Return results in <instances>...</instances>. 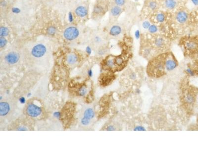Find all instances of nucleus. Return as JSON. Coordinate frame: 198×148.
Here are the masks:
<instances>
[{
	"label": "nucleus",
	"instance_id": "f257e3e1",
	"mask_svg": "<svg viewBox=\"0 0 198 148\" xmlns=\"http://www.w3.org/2000/svg\"><path fill=\"white\" fill-rule=\"evenodd\" d=\"M165 56L166 53L159 55L153 59L150 63L151 67H150V68H152L153 73L155 75H161L165 71L164 66Z\"/></svg>",
	"mask_w": 198,
	"mask_h": 148
},
{
	"label": "nucleus",
	"instance_id": "f03ea898",
	"mask_svg": "<svg viewBox=\"0 0 198 148\" xmlns=\"http://www.w3.org/2000/svg\"><path fill=\"white\" fill-rule=\"evenodd\" d=\"M183 45L184 49L189 51H195L198 49V37H190L183 40Z\"/></svg>",
	"mask_w": 198,
	"mask_h": 148
},
{
	"label": "nucleus",
	"instance_id": "7ed1b4c3",
	"mask_svg": "<svg viewBox=\"0 0 198 148\" xmlns=\"http://www.w3.org/2000/svg\"><path fill=\"white\" fill-rule=\"evenodd\" d=\"M164 66L165 70L167 72L172 71L177 67L178 63L172 54L171 53H166Z\"/></svg>",
	"mask_w": 198,
	"mask_h": 148
},
{
	"label": "nucleus",
	"instance_id": "20e7f679",
	"mask_svg": "<svg viewBox=\"0 0 198 148\" xmlns=\"http://www.w3.org/2000/svg\"><path fill=\"white\" fill-rule=\"evenodd\" d=\"M174 18L178 24L181 25H185L187 24L189 21V14L186 10L180 9L175 12Z\"/></svg>",
	"mask_w": 198,
	"mask_h": 148
},
{
	"label": "nucleus",
	"instance_id": "39448f33",
	"mask_svg": "<svg viewBox=\"0 0 198 148\" xmlns=\"http://www.w3.org/2000/svg\"><path fill=\"white\" fill-rule=\"evenodd\" d=\"M124 8L118 6L114 3L112 6H110V16L111 18V20L113 23L116 22L118 18L124 12Z\"/></svg>",
	"mask_w": 198,
	"mask_h": 148
},
{
	"label": "nucleus",
	"instance_id": "423d86ee",
	"mask_svg": "<svg viewBox=\"0 0 198 148\" xmlns=\"http://www.w3.org/2000/svg\"><path fill=\"white\" fill-rule=\"evenodd\" d=\"M124 27L123 25L115 22L110 27L109 34L113 37H120L124 33Z\"/></svg>",
	"mask_w": 198,
	"mask_h": 148
},
{
	"label": "nucleus",
	"instance_id": "0eeeda50",
	"mask_svg": "<svg viewBox=\"0 0 198 148\" xmlns=\"http://www.w3.org/2000/svg\"><path fill=\"white\" fill-rule=\"evenodd\" d=\"M79 34V30L74 26H70L65 30L63 36L65 39L68 41H72L76 39Z\"/></svg>",
	"mask_w": 198,
	"mask_h": 148
},
{
	"label": "nucleus",
	"instance_id": "6e6552de",
	"mask_svg": "<svg viewBox=\"0 0 198 148\" xmlns=\"http://www.w3.org/2000/svg\"><path fill=\"white\" fill-rule=\"evenodd\" d=\"M160 6V0H147L145 3V7L149 12H156Z\"/></svg>",
	"mask_w": 198,
	"mask_h": 148
},
{
	"label": "nucleus",
	"instance_id": "1a4fd4ad",
	"mask_svg": "<svg viewBox=\"0 0 198 148\" xmlns=\"http://www.w3.org/2000/svg\"><path fill=\"white\" fill-rule=\"evenodd\" d=\"M46 47L42 44L35 45L31 50V54L35 57H42L46 52Z\"/></svg>",
	"mask_w": 198,
	"mask_h": 148
},
{
	"label": "nucleus",
	"instance_id": "9d476101",
	"mask_svg": "<svg viewBox=\"0 0 198 148\" xmlns=\"http://www.w3.org/2000/svg\"><path fill=\"white\" fill-rule=\"evenodd\" d=\"M26 112L27 114L30 117H37L41 114L42 110L40 107L33 104H30L27 107Z\"/></svg>",
	"mask_w": 198,
	"mask_h": 148
},
{
	"label": "nucleus",
	"instance_id": "9b49d317",
	"mask_svg": "<svg viewBox=\"0 0 198 148\" xmlns=\"http://www.w3.org/2000/svg\"><path fill=\"white\" fill-rule=\"evenodd\" d=\"M108 9V5L106 4L101 3L96 4L94 8V13L97 17H103Z\"/></svg>",
	"mask_w": 198,
	"mask_h": 148
},
{
	"label": "nucleus",
	"instance_id": "f8f14e48",
	"mask_svg": "<svg viewBox=\"0 0 198 148\" xmlns=\"http://www.w3.org/2000/svg\"><path fill=\"white\" fill-rule=\"evenodd\" d=\"M160 4L164 9L171 11L177 8L178 2L177 0H161Z\"/></svg>",
	"mask_w": 198,
	"mask_h": 148
},
{
	"label": "nucleus",
	"instance_id": "ddd939ff",
	"mask_svg": "<svg viewBox=\"0 0 198 148\" xmlns=\"http://www.w3.org/2000/svg\"><path fill=\"white\" fill-rule=\"evenodd\" d=\"M19 59V54L15 52H9L5 57V60H6V61L11 64H14L17 63Z\"/></svg>",
	"mask_w": 198,
	"mask_h": 148
},
{
	"label": "nucleus",
	"instance_id": "4468645a",
	"mask_svg": "<svg viewBox=\"0 0 198 148\" xmlns=\"http://www.w3.org/2000/svg\"><path fill=\"white\" fill-rule=\"evenodd\" d=\"M93 42L95 45L98 47L103 46L105 45L106 40L104 36L100 34H96L93 38Z\"/></svg>",
	"mask_w": 198,
	"mask_h": 148
},
{
	"label": "nucleus",
	"instance_id": "2eb2a0df",
	"mask_svg": "<svg viewBox=\"0 0 198 148\" xmlns=\"http://www.w3.org/2000/svg\"><path fill=\"white\" fill-rule=\"evenodd\" d=\"M95 115V113L93 108L91 107H87L83 111L82 117L86 118L87 119L91 120L94 118Z\"/></svg>",
	"mask_w": 198,
	"mask_h": 148
},
{
	"label": "nucleus",
	"instance_id": "dca6fc26",
	"mask_svg": "<svg viewBox=\"0 0 198 148\" xmlns=\"http://www.w3.org/2000/svg\"><path fill=\"white\" fill-rule=\"evenodd\" d=\"M154 19L156 23L159 24H163L166 21V16L165 13L162 12H155Z\"/></svg>",
	"mask_w": 198,
	"mask_h": 148
},
{
	"label": "nucleus",
	"instance_id": "f3484780",
	"mask_svg": "<svg viewBox=\"0 0 198 148\" xmlns=\"http://www.w3.org/2000/svg\"><path fill=\"white\" fill-rule=\"evenodd\" d=\"M115 56L112 55H110L107 57L105 62V66L106 67L111 70L115 69L116 68H118L115 62Z\"/></svg>",
	"mask_w": 198,
	"mask_h": 148
},
{
	"label": "nucleus",
	"instance_id": "a211bd4d",
	"mask_svg": "<svg viewBox=\"0 0 198 148\" xmlns=\"http://www.w3.org/2000/svg\"><path fill=\"white\" fill-rule=\"evenodd\" d=\"M10 110L9 104L7 102H1L0 103V115L4 116L7 115Z\"/></svg>",
	"mask_w": 198,
	"mask_h": 148
},
{
	"label": "nucleus",
	"instance_id": "6ab92c4d",
	"mask_svg": "<svg viewBox=\"0 0 198 148\" xmlns=\"http://www.w3.org/2000/svg\"><path fill=\"white\" fill-rule=\"evenodd\" d=\"M75 12L77 16L80 17H84L87 15L88 11L84 7L79 6L76 8Z\"/></svg>",
	"mask_w": 198,
	"mask_h": 148
},
{
	"label": "nucleus",
	"instance_id": "aec40b11",
	"mask_svg": "<svg viewBox=\"0 0 198 148\" xmlns=\"http://www.w3.org/2000/svg\"><path fill=\"white\" fill-rule=\"evenodd\" d=\"M78 58L74 54H69L67 57V61L68 64L69 65H73L77 61Z\"/></svg>",
	"mask_w": 198,
	"mask_h": 148
},
{
	"label": "nucleus",
	"instance_id": "412c9836",
	"mask_svg": "<svg viewBox=\"0 0 198 148\" xmlns=\"http://www.w3.org/2000/svg\"><path fill=\"white\" fill-rule=\"evenodd\" d=\"M128 0H114V4L125 8L128 4Z\"/></svg>",
	"mask_w": 198,
	"mask_h": 148
},
{
	"label": "nucleus",
	"instance_id": "4be33fe9",
	"mask_svg": "<svg viewBox=\"0 0 198 148\" xmlns=\"http://www.w3.org/2000/svg\"><path fill=\"white\" fill-rule=\"evenodd\" d=\"M115 62L116 66L118 67H122L124 64V59L122 56H118L115 58Z\"/></svg>",
	"mask_w": 198,
	"mask_h": 148
},
{
	"label": "nucleus",
	"instance_id": "5701e85b",
	"mask_svg": "<svg viewBox=\"0 0 198 148\" xmlns=\"http://www.w3.org/2000/svg\"><path fill=\"white\" fill-rule=\"evenodd\" d=\"M184 100L186 103L191 104L194 102L195 98H194V96L192 94L188 93L186 95L185 98H184Z\"/></svg>",
	"mask_w": 198,
	"mask_h": 148
},
{
	"label": "nucleus",
	"instance_id": "b1692460",
	"mask_svg": "<svg viewBox=\"0 0 198 148\" xmlns=\"http://www.w3.org/2000/svg\"><path fill=\"white\" fill-rule=\"evenodd\" d=\"M149 33L151 34H157L159 31V27L155 24H152L149 28L148 30Z\"/></svg>",
	"mask_w": 198,
	"mask_h": 148
},
{
	"label": "nucleus",
	"instance_id": "393cba45",
	"mask_svg": "<svg viewBox=\"0 0 198 148\" xmlns=\"http://www.w3.org/2000/svg\"><path fill=\"white\" fill-rule=\"evenodd\" d=\"M9 34V29L7 27H1L0 28V36L1 37H6Z\"/></svg>",
	"mask_w": 198,
	"mask_h": 148
},
{
	"label": "nucleus",
	"instance_id": "a878e982",
	"mask_svg": "<svg viewBox=\"0 0 198 148\" xmlns=\"http://www.w3.org/2000/svg\"><path fill=\"white\" fill-rule=\"evenodd\" d=\"M151 23L150 21L148 20H145L143 21L142 23H141V27L142 28L145 30H148L151 25Z\"/></svg>",
	"mask_w": 198,
	"mask_h": 148
},
{
	"label": "nucleus",
	"instance_id": "bb28decb",
	"mask_svg": "<svg viewBox=\"0 0 198 148\" xmlns=\"http://www.w3.org/2000/svg\"><path fill=\"white\" fill-rule=\"evenodd\" d=\"M108 50L106 49L105 48L104 46H101V47H100L99 49L97 51V53L98 54L100 55V56H102V55H104V54H105L106 52H107Z\"/></svg>",
	"mask_w": 198,
	"mask_h": 148
},
{
	"label": "nucleus",
	"instance_id": "cd10ccee",
	"mask_svg": "<svg viewBox=\"0 0 198 148\" xmlns=\"http://www.w3.org/2000/svg\"><path fill=\"white\" fill-rule=\"evenodd\" d=\"M87 93V89L85 86L81 87L78 91V93L80 96H84Z\"/></svg>",
	"mask_w": 198,
	"mask_h": 148
},
{
	"label": "nucleus",
	"instance_id": "c85d7f7f",
	"mask_svg": "<svg viewBox=\"0 0 198 148\" xmlns=\"http://www.w3.org/2000/svg\"><path fill=\"white\" fill-rule=\"evenodd\" d=\"M7 43V41L6 40V39L3 38V37H1V39H0V47L1 48H3V47H4L5 45H6Z\"/></svg>",
	"mask_w": 198,
	"mask_h": 148
},
{
	"label": "nucleus",
	"instance_id": "c756f323",
	"mask_svg": "<svg viewBox=\"0 0 198 148\" xmlns=\"http://www.w3.org/2000/svg\"><path fill=\"white\" fill-rule=\"evenodd\" d=\"M134 131H146V129L145 127L141 125H138L136 126L133 129Z\"/></svg>",
	"mask_w": 198,
	"mask_h": 148
},
{
	"label": "nucleus",
	"instance_id": "7c9ffc66",
	"mask_svg": "<svg viewBox=\"0 0 198 148\" xmlns=\"http://www.w3.org/2000/svg\"><path fill=\"white\" fill-rule=\"evenodd\" d=\"M186 71L188 75H189L190 76H194L195 75V73H194V71L190 68H188L186 70Z\"/></svg>",
	"mask_w": 198,
	"mask_h": 148
},
{
	"label": "nucleus",
	"instance_id": "2f4dec72",
	"mask_svg": "<svg viewBox=\"0 0 198 148\" xmlns=\"http://www.w3.org/2000/svg\"><path fill=\"white\" fill-rule=\"evenodd\" d=\"M129 78L132 80H135L137 78V75L135 72H131L129 74Z\"/></svg>",
	"mask_w": 198,
	"mask_h": 148
},
{
	"label": "nucleus",
	"instance_id": "473e14b6",
	"mask_svg": "<svg viewBox=\"0 0 198 148\" xmlns=\"http://www.w3.org/2000/svg\"><path fill=\"white\" fill-rule=\"evenodd\" d=\"M48 33H49L51 35H53L55 33V29L54 27H51L48 29Z\"/></svg>",
	"mask_w": 198,
	"mask_h": 148
},
{
	"label": "nucleus",
	"instance_id": "72a5a7b5",
	"mask_svg": "<svg viewBox=\"0 0 198 148\" xmlns=\"http://www.w3.org/2000/svg\"><path fill=\"white\" fill-rule=\"evenodd\" d=\"M106 130H109V131H114L115 130V128H114V126L113 125H110L106 128Z\"/></svg>",
	"mask_w": 198,
	"mask_h": 148
},
{
	"label": "nucleus",
	"instance_id": "f704fd0d",
	"mask_svg": "<svg viewBox=\"0 0 198 148\" xmlns=\"http://www.w3.org/2000/svg\"><path fill=\"white\" fill-rule=\"evenodd\" d=\"M69 20L70 21L72 22L73 20V17H72V13H69Z\"/></svg>",
	"mask_w": 198,
	"mask_h": 148
},
{
	"label": "nucleus",
	"instance_id": "c9c22d12",
	"mask_svg": "<svg viewBox=\"0 0 198 148\" xmlns=\"http://www.w3.org/2000/svg\"><path fill=\"white\" fill-rule=\"evenodd\" d=\"M13 11L14 12H18L19 11V9L17 8H13Z\"/></svg>",
	"mask_w": 198,
	"mask_h": 148
},
{
	"label": "nucleus",
	"instance_id": "e433bc0d",
	"mask_svg": "<svg viewBox=\"0 0 198 148\" xmlns=\"http://www.w3.org/2000/svg\"><path fill=\"white\" fill-rule=\"evenodd\" d=\"M136 92L137 94H140L141 93V91H140V89H139V88H137V89H136Z\"/></svg>",
	"mask_w": 198,
	"mask_h": 148
},
{
	"label": "nucleus",
	"instance_id": "4c0bfd02",
	"mask_svg": "<svg viewBox=\"0 0 198 148\" xmlns=\"http://www.w3.org/2000/svg\"><path fill=\"white\" fill-rule=\"evenodd\" d=\"M87 52H88L89 54H90V53H91V49H90V48L89 47H88L87 48Z\"/></svg>",
	"mask_w": 198,
	"mask_h": 148
}]
</instances>
